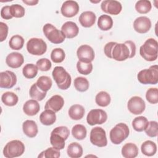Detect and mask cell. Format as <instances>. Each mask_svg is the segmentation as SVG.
Masks as SVG:
<instances>
[{
	"instance_id": "cell-1",
	"label": "cell",
	"mask_w": 158,
	"mask_h": 158,
	"mask_svg": "<svg viewBox=\"0 0 158 158\" xmlns=\"http://www.w3.org/2000/svg\"><path fill=\"white\" fill-rule=\"evenodd\" d=\"M70 135L69 128L65 126H60L55 128L50 136V143L54 148L61 150L65 147V141Z\"/></svg>"
},
{
	"instance_id": "cell-2",
	"label": "cell",
	"mask_w": 158,
	"mask_h": 158,
	"mask_svg": "<svg viewBox=\"0 0 158 158\" xmlns=\"http://www.w3.org/2000/svg\"><path fill=\"white\" fill-rule=\"evenodd\" d=\"M140 56L146 60L152 62L157 59L158 43L154 38L148 39L139 48Z\"/></svg>"
},
{
	"instance_id": "cell-3",
	"label": "cell",
	"mask_w": 158,
	"mask_h": 158,
	"mask_svg": "<svg viewBox=\"0 0 158 158\" xmlns=\"http://www.w3.org/2000/svg\"><path fill=\"white\" fill-rule=\"evenodd\" d=\"M52 75L59 89L65 90L70 87L72 81L71 76L63 67H54Z\"/></svg>"
},
{
	"instance_id": "cell-4",
	"label": "cell",
	"mask_w": 158,
	"mask_h": 158,
	"mask_svg": "<svg viewBox=\"0 0 158 158\" xmlns=\"http://www.w3.org/2000/svg\"><path fill=\"white\" fill-rule=\"evenodd\" d=\"M138 80L143 85H156L158 83V66L151 65L149 69L139 71L137 75Z\"/></svg>"
},
{
	"instance_id": "cell-5",
	"label": "cell",
	"mask_w": 158,
	"mask_h": 158,
	"mask_svg": "<svg viewBox=\"0 0 158 158\" xmlns=\"http://www.w3.org/2000/svg\"><path fill=\"white\" fill-rule=\"evenodd\" d=\"M130 130L127 125L124 123L117 124L110 131V139L114 144H119L129 135Z\"/></svg>"
},
{
	"instance_id": "cell-6",
	"label": "cell",
	"mask_w": 158,
	"mask_h": 158,
	"mask_svg": "<svg viewBox=\"0 0 158 158\" xmlns=\"http://www.w3.org/2000/svg\"><path fill=\"white\" fill-rule=\"evenodd\" d=\"M24 151V144L20 140L15 139L6 144L3 149V154L6 158H14L22 156Z\"/></svg>"
},
{
	"instance_id": "cell-7",
	"label": "cell",
	"mask_w": 158,
	"mask_h": 158,
	"mask_svg": "<svg viewBox=\"0 0 158 158\" xmlns=\"http://www.w3.org/2000/svg\"><path fill=\"white\" fill-rule=\"evenodd\" d=\"M43 31L48 40L54 44H60L64 41L65 36L62 31L57 29L53 25L46 23L43 27Z\"/></svg>"
},
{
	"instance_id": "cell-8",
	"label": "cell",
	"mask_w": 158,
	"mask_h": 158,
	"mask_svg": "<svg viewBox=\"0 0 158 158\" xmlns=\"http://www.w3.org/2000/svg\"><path fill=\"white\" fill-rule=\"evenodd\" d=\"M27 49L30 54L41 56L46 52L47 45L43 40L38 38H32L27 43Z\"/></svg>"
},
{
	"instance_id": "cell-9",
	"label": "cell",
	"mask_w": 158,
	"mask_h": 158,
	"mask_svg": "<svg viewBox=\"0 0 158 158\" xmlns=\"http://www.w3.org/2000/svg\"><path fill=\"white\" fill-rule=\"evenodd\" d=\"M89 139L93 145L98 147H104L107 144L106 131L100 127H96L92 128L90 132Z\"/></svg>"
},
{
	"instance_id": "cell-10",
	"label": "cell",
	"mask_w": 158,
	"mask_h": 158,
	"mask_svg": "<svg viewBox=\"0 0 158 158\" xmlns=\"http://www.w3.org/2000/svg\"><path fill=\"white\" fill-rule=\"evenodd\" d=\"M107 119V113L102 109H92L86 117L87 123L91 126L94 125H101L106 122Z\"/></svg>"
},
{
	"instance_id": "cell-11",
	"label": "cell",
	"mask_w": 158,
	"mask_h": 158,
	"mask_svg": "<svg viewBox=\"0 0 158 158\" xmlns=\"http://www.w3.org/2000/svg\"><path fill=\"white\" fill-rule=\"evenodd\" d=\"M130 50L125 43H116L112 51V59L117 61H123L130 56Z\"/></svg>"
},
{
	"instance_id": "cell-12",
	"label": "cell",
	"mask_w": 158,
	"mask_h": 158,
	"mask_svg": "<svg viewBox=\"0 0 158 158\" xmlns=\"http://www.w3.org/2000/svg\"><path fill=\"white\" fill-rule=\"evenodd\" d=\"M128 110L135 115L142 114L146 108L144 100L139 96H133L131 98L127 103Z\"/></svg>"
},
{
	"instance_id": "cell-13",
	"label": "cell",
	"mask_w": 158,
	"mask_h": 158,
	"mask_svg": "<svg viewBox=\"0 0 158 158\" xmlns=\"http://www.w3.org/2000/svg\"><path fill=\"white\" fill-rule=\"evenodd\" d=\"M102 10L110 15H118L122 9L121 3L115 0H105L101 4Z\"/></svg>"
},
{
	"instance_id": "cell-14",
	"label": "cell",
	"mask_w": 158,
	"mask_h": 158,
	"mask_svg": "<svg viewBox=\"0 0 158 158\" xmlns=\"http://www.w3.org/2000/svg\"><path fill=\"white\" fill-rule=\"evenodd\" d=\"M17 83L15 74L9 70H6L0 73V87L1 88H11Z\"/></svg>"
},
{
	"instance_id": "cell-15",
	"label": "cell",
	"mask_w": 158,
	"mask_h": 158,
	"mask_svg": "<svg viewBox=\"0 0 158 158\" xmlns=\"http://www.w3.org/2000/svg\"><path fill=\"white\" fill-rule=\"evenodd\" d=\"M77 55L79 60L84 62H91L94 59L93 49L87 44L80 46L77 49Z\"/></svg>"
},
{
	"instance_id": "cell-16",
	"label": "cell",
	"mask_w": 158,
	"mask_h": 158,
	"mask_svg": "<svg viewBox=\"0 0 158 158\" xmlns=\"http://www.w3.org/2000/svg\"><path fill=\"white\" fill-rule=\"evenodd\" d=\"M79 5L77 2L75 1H65L60 9L62 14L66 17H73L76 15L79 11Z\"/></svg>"
},
{
	"instance_id": "cell-17",
	"label": "cell",
	"mask_w": 158,
	"mask_h": 158,
	"mask_svg": "<svg viewBox=\"0 0 158 158\" xmlns=\"http://www.w3.org/2000/svg\"><path fill=\"white\" fill-rule=\"evenodd\" d=\"M135 30L139 33H147L151 27V20L145 16L137 17L133 22Z\"/></svg>"
},
{
	"instance_id": "cell-18",
	"label": "cell",
	"mask_w": 158,
	"mask_h": 158,
	"mask_svg": "<svg viewBox=\"0 0 158 158\" xmlns=\"http://www.w3.org/2000/svg\"><path fill=\"white\" fill-rule=\"evenodd\" d=\"M64 105V98L58 94L52 96L46 102L44 106L45 109H49L55 112L59 111Z\"/></svg>"
},
{
	"instance_id": "cell-19",
	"label": "cell",
	"mask_w": 158,
	"mask_h": 158,
	"mask_svg": "<svg viewBox=\"0 0 158 158\" xmlns=\"http://www.w3.org/2000/svg\"><path fill=\"white\" fill-rule=\"evenodd\" d=\"M24 62V58L22 54L19 52H13L9 54L6 58V64L13 69L20 67Z\"/></svg>"
},
{
	"instance_id": "cell-20",
	"label": "cell",
	"mask_w": 158,
	"mask_h": 158,
	"mask_svg": "<svg viewBox=\"0 0 158 158\" xmlns=\"http://www.w3.org/2000/svg\"><path fill=\"white\" fill-rule=\"evenodd\" d=\"M61 31L67 38H73L77 36L79 32L77 25L72 21L66 22L61 27Z\"/></svg>"
},
{
	"instance_id": "cell-21",
	"label": "cell",
	"mask_w": 158,
	"mask_h": 158,
	"mask_svg": "<svg viewBox=\"0 0 158 158\" xmlns=\"http://www.w3.org/2000/svg\"><path fill=\"white\" fill-rule=\"evenodd\" d=\"M96 16L92 11H85L79 17V22L82 27L89 28L92 27L96 21Z\"/></svg>"
},
{
	"instance_id": "cell-22",
	"label": "cell",
	"mask_w": 158,
	"mask_h": 158,
	"mask_svg": "<svg viewBox=\"0 0 158 158\" xmlns=\"http://www.w3.org/2000/svg\"><path fill=\"white\" fill-rule=\"evenodd\" d=\"M22 129L24 134L29 138L35 137L38 132L36 122L31 120H25L22 124Z\"/></svg>"
},
{
	"instance_id": "cell-23",
	"label": "cell",
	"mask_w": 158,
	"mask_h": 158,
	"mask_svg": "<svg viewBox=\"0 0 158 158\" xmlns=\"http://www.w3.org/2000/svg\"><path fill=\"white\" fill-rule=\"evenodd\" d=\"M40 109V106L38 101L35 99H30L25 102L23 106V112L29 116L36 115Z\"/></svg>"
},
{
	"instance_id": "cell-24",
	"label": "cell",
	"mask_w": 158,
	"mask_h": 158,
	"mask_svg": "<svg viewBox=\"0 0 158 158\" xmlns=\"http://www.w3.org/2000/svg\"><path fill=\"white\" fill-rule=\"evenodd\" d=\"M121 152L125 158H135L138 154V148L135 144L128 143L123 145Z\"/></svg>"
},
{
	"instance_id": "cell-25",
	"label": "cell",
	"mask_w": 158,
	"mask_h": 158,
	"mask_svg": "<svg viewBox=\"0 0 158 158\" xmlns=\"http://www.w3.org/2000/svg\"><path fill=\"white\" fill-rule=\"evenodd\" d=\"M40 120L43 125L47 126L52 125L56 120L55 112L49 109H45L40 114Z\"/></svg>"
},
{
	"instance_id": "cell-26",
	"label": "cell",
	"mask_w": 158,
	"mask_h": 158,
	"mask_svg": "<svg viewBox=\"0 0 158 158\" xmlns=\"http://www.w3.org/2000/svg\"><path fill=\"white\" fill-rule=\"evenodd\" d=\"M85 115V109L80 104L72 105L69 110V115L72 120H78L81 119Z\"/></svg>"
},
{
	"instance_id": "cell-27",
	"label": "cell",
	"mask_w": 158,
	"mask_h": 158,
	"mask_svg": "<svg viewBox=\"0 0 158 158\" xmlns=\"http://www.w3.org/2000/svg\"><path fill=\"white\" fill-rule=\"evenodd\" d=\"M67 155L71 158H79L83 155L82 146L78 143H70L67 149Z\"/></svg>"
},
{
	"instance_id": "cell-28",
	"label": "cell",
	"mask_w": 158,
	"mask_h": 158,
	"mask_svg": "<svg viewBox=\"0 0 158 158\" xmlns=\"http://www.w3.org/2000/svg\"><path fill=\"white\" fill-rule=\"evenodd\" d=\"M141 151L146 156H152L156 153L157 146L154 142L151 140H147L141 144Z\"/></svg>"
},
{
	"instance_id": "cell-29",
	"label": "cell",
	"mask_w": 158,
	"mask_h": 158,
	"mask_svg": "<svg viewBox=\"0 0 158 158\" xmlns=\"http://www.w3.org/2000/svg\"><path fill=\"white\" fill-rule=\"evenodd\" d=\"M98 26L102 31H107L113 26V20L108 15H101L98 20Z\"/></svg>"
},
{
	"instance_id": "cell-30",
	"label": "cell",
	"mask_w": 158,
	"mask_h": 158,
	"mask_svg": "<svg viewBox=\"0 0 158 158\" xmlns=\"http://www.w3.org/2000/svg\"><path fill=\"white\" fill-rule=\"evenodd\" d=\"M148 123L149 122L146 117L144 116H139L135 117L132 121V127L135 131L141 132L146 128Z\"/></svg>"
},
{
	"instance_id": "cell-31",
	"label": "cell",
	"mask_w": 158,
	"mask_h": 158,
	"mask_svg": "<svg viewBox=\"0 0 158 158\" xmlns=\"http://www.w3.org/2000/svg\"><path fill=\"white\" fill-rule=\"evenodd\" d=\"M1 101L5 105L7 106H14L18 102L19 98L14 93L7 91L2 94Z\"/></svg>"
},
{
	"instance_id": "cell-32",
	"label": "cell",
	"mask_w": 158,
	"mask_h": 158,
	"mask_svg": "<svg viewBox=\"0 0 158 158\" xmlns=\"http://www.w3.org/2000/svg\"><path fill=\"white\" fill-rule=\"evenodd\" d=\"M87 131L85 127L81 124L74 125L72 129V134L74 138L78 140H83L86 136Z\"/></svg>"
},
{
	"instance_id": "cell-33",
	"label": "cell",
	"mask_w": 158,
	"mask_h": 158,
	"mask_svg": "<svg viewBox=\"0 0 158 158\" xmlns=\"http://www.w3.org/2000/svg\"><path fill=\"white\" fill-rule=\"evenodd\" d=\"M110 96L109 94L106 91H102L99 92L95 98L96 103L101 107H106L110 102Z\"/></svg>"
},
{
	"instance_id": "cell-34",
	"label": "cell",
	"mask_w": 158,
	"mask_h": 158,
	"mask_svg": "<svg viewBox=\"0 0 158 158\" xmlns=\"http://www.w3.org/2000/svg\"><path fill=\"white\" fill-rule=\"evenodd\" d=\"M29 94L30 97L35 100L36 101H42L43 99H44V98L46 96V92L43 91L42 90H41L38 86L36 85V83H33L30 88V91H29Z\"/></svg>"
},
{
	"instance_id": "cell-35",
	"label": "cell",
	"mask_w": 158,
	"mask_h": 158,
	"mask_svg": "<svg viewBox=\"0 0 158 158\" xmlns=\"http://www.w3.org/2000/svg\"><path fill=\"white\" fill-rule=\"evenodd\" d=\"M36 83L41 90L47 92L51 89L52 85V81L48 76H41L38 78Z\"/></svg>"
},
{
	"instance_id": "cell-36",
	"label": "cell",
	"mask_w": 158,
	"mask_h": 158,
	"mask_svg": "<svg viewBox=\"0 0 158 158\" xmlns=\"http://www.w3.org/2000/svg\"><path fill=\"white\" fill-rule=\"evenodd\" d=\"M38 70V69L35 64H27L23 67L22 69V73L25 78L31 79L37 75Z\"/></svg>"
},
{
	"instance_id": "cell-37",
	"label": "cell",
	"mask_w": 158,
	"mask_h": 158,
	"mask_svg": "<svg viewBox=\"0 0 158 158\" xmlns=\"http://www.w3.org/2000/svg\"><path fill=\"white\" fill-rule=\"evenodd\" d=\"M74 86L75 89L80 92H85L89 88V81L88 80L82 77H78L74 80Z\"/></svg>"
},
{
	"instance_id": "cell-38",
	"label": "cell",
	"mask_w": 158,
	"mask_h": 158,
	"mask_svg": "<svg viewBox=\"0 0 158 158\" xmlns=\"http://www.w3.org/2000/svg\"><path fill=\"white\" fill-rule=\"evenodd\" d=\"M9 44L12 49L20 50L23 46L24 39L19 35H14L10 38L9 41Z\"/></svg>"
},
{
	"instance_id": "cell-39",
	"label": "cell",
	"mask_w": 158,
	"mask_h": 158,
	"mask_svg": "<svg viewBox=\"0 0 158 158\" xmlns=\"http://www.w3.org/2000/svg\"><path fill=\"white\" fill-rule=\"evenodd\" d=\"M151 8V3L148 0H140L137 1L135 4V9L139 14H147Z\"/></svg>"
},
{
	"instance_id": "cell-40",
	"label": "cell",
	"mask_w": 158,
	"mask_h": 158,
	"mask_svg": "<svg viewBox=\"0 0 158 158\" xmlns=\"http://www.w3.org/2000/svg\"><path fill=\"white\" fill-rule=\"evenodd\" d=\"M78 72L82 75H88L93 70V64L91 62H84L78 60L77 63Z\"/></svg>"
},
{
	"instance_id": "cell-41",
	"label": "cell",
	"mask_w": 158,
	"mask_h": 158,
	"mask_svg": "<svg viewBox=\"0 0 158 158\" xmlns=\"http://www.w3.org/2000/svg\"><path fill=\"white\" fill-rule=\"evenodd\" d=\"M60 156V150H58L54 147H51L48 148L47 149L42 151L40 154L38 155V158H58Z\"/></svg>"
},
{
	"instance_id": "cell-42",
	"label": "cell",
	"mask_w": 158,
	"mask_h": 158,
	"mask_svg": "<svg viewBox=\"0 0 158 158\" xmlns=\"http://www.w3.org/2000/svg\"><path fill=\"white\" fill-rule=\"evenodd\" d=\"M65 57L64 51L61 48L54 49L51 54V59L52 62L55 63L62 62Z\"/></svg>"
},
{
	"instance_id": "cell-43",
	"label": "cell",
	"mask_w": 158,
	"mask_h": 158,
	"mask_svg": "<svg viewBox=\"0 0 158 158\" xmlns=\"http://www.w3.org/2000/svg\"><path fill=\"white\" fill-rule=\"evenodd\" d=\"M10 12L12 16L15 18L23 17L25 14V10L24 7L17 4L10 6Z\"/></svg>"
},
{
	"instance_id": "cell-44",
	"label": "cell",
	"mask_w": 158,
	"mask_h": 158,
	"mask_svg": "<svg viewBox=\"0 0 158 158\" xmlns=\"http://www.w3.org/2000/svg\"><path fill=\"white\" fill-rule=\"evenodd\" d=\"M146 98L149 103L157 104L158 102V89L157 88L148 89L146 93Z\"/></svg>"
},
{
	"instance_id": "cell-45",
	"label": "cell",
	"mask_w": 158,
	"mask_h": 158,
	"mask_svg": "<svg viewBox=\"0 0 158 158\" xmlns=\"http://www.w3.org/2000/svg\"><path fill=\"white\" fill-rule=\"evenodd\" d=\"M146 135L151 138L157 136L158 133V123L156 121L149 122L148 125L144 130Z\"/></svg>"
},
{
	"instance_id": "cell-46",
	"label": "cell",
	"mask_w": 158,
	"mask_h": 158,
	"mask_svg": "<svg viewBox=\"0 0 158 158\" xmlns=\"http://www.w3.org/2000/svg\"><path fill=\"white\" fill-rule=\"evenodd\" d=\"M36 64L38 70L43 72H46L49 70L52 66L51 61L47 58H42L39 59L36 62Z\"/></svg>"
},
{
	"instance_id": "cell-47",
	"label": "cell",
	"mask_w": 158,
	"mask_h": 158,
	"mask_svg": "<svg viewBox=\"0 0 158 158\" xmlns=\"http://www.w3.org/2000/svg\"><path fill=\"white\" fill-rule=\"evenodd\" d=\"M8 34V26L6 23L1 22H0V41H4Z\"/></svg>"
},
{
	"instance_id": "cell-48",
	"label": "cell",
	"mask_w": 158,
	"mask_h": 158,
	"mask_svg": "<svg viewBox=\"0 0 158 158\" xmlns=\"http://www.w3.org/2000/svg\"><path fill=\"white\" fill-rule=\"evenodd\" d=\"M1 16L5 20H9L13 17L10 12L9 6H6L2 7L1 10Z\"/></svg>"
},
{
	"instance_id": "cell-49",
	"label": "cell",
	"mask_w": 158,
	"mask_h": 158,
	"mask_svg": "<svg viewBox=\"0 0 158 158\" xmlns=\"http://www.w3.org/2000/svg\"><path fill=\"white\" fill-rule=\"evenodd\" d=\"M117 43L116 42H109L107 43L104 48V54L105 55L110 58V59H112V49L114 48V46H115V44H116Z\"/></svg>"
},
{
	"instance_id": "cell-50",
	"label": "cell",
	"mask_w": 158,
	"mask_h": 158,
	"mask_svg": "<svg viewBox=\"0 0 158 158\" xmlns=\"http://www.w3.org/2000/svg\"><path fill=\"white\" fill-rule=\"evenodd\" d=\"M129 48L130 50V56L129 58H132L135 56L136 54V46L135 44L133 41H131V40H128V41H126L124 43Z\"/></svg>"
},
{
	"instance_id": "cell-51",
	"label": "cell",
	"mask_w": 158,
	"mask_h": 158,
	"mask_svg": "<svg viewBox=\"0 0 158 158\" xmlns=\"http://www.w3.org/2000/svg\"><path fill=\"white\" fill-rule=\"evenodd\" d=\"M22 1L28 6H35L39 2L38 0H23Z\"/></svg>"
},
{
	"instance_id": "cell-52",
	"label": "cell",
	"mask_w": 158,
	"mask_h": 158,
	"mask_svg": "<svg viewBox=\"0 0 158 158\" xmlns=\"http://www.w3.org/2000/svg\"><path fill=\"white\" fill-rule=\"evenodd\" d=\"M100 1H101L100 0H98L97 1H91V2H93V3H98V2H99Z\"/></svg>"
}]
</instances>
